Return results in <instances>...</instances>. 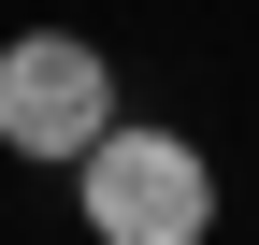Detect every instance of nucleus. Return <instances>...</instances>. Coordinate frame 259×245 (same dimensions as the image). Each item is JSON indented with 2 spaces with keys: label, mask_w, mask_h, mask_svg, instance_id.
<instances>
[{
  "label": "nucleus",
  "mask_w": 259,
  "mask_h": 245,
  "mask_svg": "<svg viewBox=\"0 0 259 245\" xmlns=\"http://www.w3.org/2000/svg\"><path fill=\"white\" fill-rule=\"evenodd\" d=\"M101 130H115V58L87 29H15L0 44V144L44 159V173H72Z\"/></svg>",
  "instance_id": "obj_2"
},
{
  "label": "nucleus",
  "mask_w": 259,
  "mask_h": 245,
  "mask_svg": "<svg viewBox=\"0 0 259 245\" xmlns=\"http://www.w3.org/2000/svg\"><path fill=\"white\" fill-rule=\"evenodd\" d=\"M72 202H87V245H216V159L144 115H115L72 159Z\"/></svg>",
  "instance_id": "obj_1"
}]
</instances>
